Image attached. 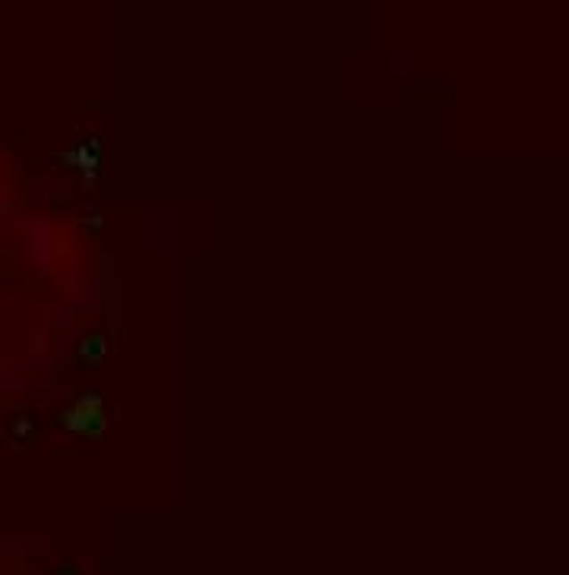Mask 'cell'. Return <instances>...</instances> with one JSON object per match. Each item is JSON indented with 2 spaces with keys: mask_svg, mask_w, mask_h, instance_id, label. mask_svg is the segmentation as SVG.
I'll return each instance as SVG.
<instances>
[{
  "mask_svg": "<svg viewBox=\"0 0 569 575\" xmlns=\"http://www.w3.org/2000/svg\"><path fill=\"white\" fill-rule=\"evenodd\" d=\"M63 161H70L73 168L86 171V181H92L95 171H98V143H79L73 152L63 155Z\"/></svg>",
  "mask_w": 569,
  "mask_h": 575,
  "instance_id": "2",
  "label": "cell"
},
{
  "mask_svg": "<svg viewBox=\"0 0 569 575\" xmlns=\"http://www.w3.org/2000/svg\"><path fill=\"white\" fill-rule=\"evenodd\" d=\"M79 357H83L86 364H102L104 357H108V335H102V333L86 335V339L79 341Z\"/></svg>",
  "mask_w": 569,
  "mask_h": 575,
  "instance_id": "3",
  "label": "cell"
},
{
  "mask_svg": "<svg viewBox=\"0 0 569 575\" xmlns=\"http://www.w3.org/2000/svg\"><path fill=\"white\" fill-rule=\"evenodd\" d=\"M13 430H16V437H26V433H32V423H29V421H16Z\"/></svg>",
  "mask_w": 569,
  "mask_h": 575,
  "instance_id": "4",
  "label": "cell"
},
{
  "mask_svg": "<svg viewBox=\"0 0 569 575\" xmlns=\"http://www.w3.org/2000/svg\"><path fill=\"white\" fill-rule=\"evenodd\" d=\"M61 427L79 437H102L108 427V411H104L102 395H83L61 415Z\"/></svg>",
  "mask_w": 569,
  "mask_h": 575,
  "instance_id": "1",
  "label": "cell"
},
{
  "mask_svg": "<svg viewBox=\"0 0 569 575\" xmlns=\"http://www.w3.org/2000/svg\"><path fill=\"white\" fill-rule=\"evenodd\" d=\"M57 575H77V572H73V569H61Z\"/></svg>",
  "mask_w": 569,
  "mask_h": 575,
  "instance_id": "5",
  "label": "cell"
}]
</instances>
